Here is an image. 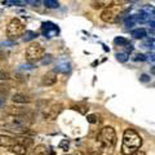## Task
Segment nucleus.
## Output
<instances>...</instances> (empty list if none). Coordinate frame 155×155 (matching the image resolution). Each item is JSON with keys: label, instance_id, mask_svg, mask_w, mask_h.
Instances as JSON below:
<instances>
[{"label": "nucleus", "instance_id": "obj_1", "mask_svg": "<svg viewBox=\"0 0 155 155\" xmlns=\"http://www.w3.org/2000/svg\"><path fill=\"white\" fill-rule=\"evenodd\" d=\"M31 124H32L31 114L9 115V119L3 124V127H5V129L14 133H27Z\"/></svg>", "mask_w": 155, "mask_h": 155}, {"label": "nucleus", "instance_id": "obj_2", "mask_svg": "<svg viewBox=\"0 0 155 155\" xmlns=\"http://www.w3.org/2000/svg\"><path fill=\"white\" fill-rule=\"evenodd\" d=\"M142 145V137L132 128H127L123 133V141H122V154L130 155L134 151L140 150Z\"/></svg>", "mask_w": 155, "mask_h": 155}, {"label": "nucleus", "instance_id": "obj_3", "mask_svg": "<svg viewBox=\"0 0 155 155\" xmlns=\"http://www.w3.org/2000/svg\"><path fill=\"white\" fill-rule=\"evenodd\" d=\"M116 132L113 127H104L100 129L97 134V142H98L101 150L113 153V149L116 145Z\"/></svg>", "mask_w": 155, "mask_h": 155}, {"label": "nucleus", "instance_id": "obj_4", "mask_svg": "<svg viewBox=\"0 0 155 155\" xmlns=\"http://www.w3.org/2000/svg\"><path fill=\"white\" fill-rule=\"evenodd\" d=\"M39 111L45 120H54L62 111V105L53 101H41L39 102Z\"/></svg>", "mask_w": 155, "mask_h": 155}, {"label": "nucleus", "instance_id": "obj_5", "mask_svg": "<svg viewBox=\"0 0 155 155\" xmlns=\"http://www.w3.org/2000/svg\"><path fill=\"white\" fill-rule=\"evenodd\" d=\"M123 13V7L120 4H113L107 8H105L101 13V19L106 23H114L119 19Z\"/></svg>", "mask_w": 155, "mask_h": 155}, {"label": "nucleus", "instance_id": "obj_6", "mask_svg": "<svg viewBox=\"0 0 155 155\" xmlns=\"http://www.w3.org/2000/svg\"><path fill=\"white\" fill-rule=\"evenodd\" d=\"M44 54H45L44 47L38 44V43H32V44L28 45L26 49V53H25L26 60H27V62H30V64H36V62L41 61Z\"/></svg>", "mask_w": 155, "mask_h": 155}, {"label": "nucleus", "instance_id": "obj_7", "mask_svg": "<svg viewBox=\"0 0 155 155\" xmlns=\"http://www.w3.org/2000/svg\"><path fill=\"white\" fill-rule=\"evenodd\" d=\"M25 32V23L19 18H13L7 26V35L9 39H14L23 35Z\"/></svg>", "mask_w": 155, "mask_h": 155}, {"label": "nucleus", "instance_id": "obj_8", "mask_svg": "<svg viewBox=\"0 0 155 155\" xmlns=\"http://www.w3.org/2000/svg\"><path fill=\"white\" fill-rule=\"evenodd\" d=\"M58 32H60V28L53 22H43L41 23V34L45 38H53V36L58 35Z\"/></svg>", "mask_w": 155, "mask_h": 155}, {"label": "nucleus", "instance_id": "obj_9", "mask_svg": "<svg viewBox=\"0 0 155 155\" xmlns=\"http://www.w3.org/2000/svg\"><path fill=\"white\" fill-rule=\"evenodd\" d=\"M8 149H9V151H11L12 154H14V155H26L30 147H27L25 143H22L21 141L17 140V142L14 145H12L11 147H8Z\"/></svg>", "mask_w": 155, "mask_h": 155}, {"label": "nucleus", "instance_id": "obj_10", "mask_svg": "<svg viewBox=\"0 0 155 155\" xmlns=\"http://www.w3.org/2000/svg\"><path fill=\"white\" fill-rule=\"evenodd\" d=\"M57 83V75L54 71H51L45 74L44 76L41 78V84L43 85H47V87H51V85H54Z\"/></svg>", "mask_w": 155, "mask_h": 155}, {"label": "nucleus", "instance_id": "obj_11", "mask_svg": "<svg viewBox=\"0 0 155 155\" xmlns=\"http://www.w3.org/2000/svg\"><path fill=\"white\" fill-rule=\"evenodd\" d=\"M16 142H17V138L11 137V136H7V134H0V146L2 147H11Z\"/></svg>", "mask_w": 155, "mask_h": 155}, {"label": "nucleus", "instance_id": "obj_12", "mask_svg": "<svg viewBox=\"0 0 155 155\" xmlns=\"http://www.w3.org/2000/svg\"><path fill=\"white\" fill-rule=\"evenodd\" d=\"M114 4V0H93L92 2V8L93 9H105Z\"/></svg>", "mask_w": 155, "mask_h": 155}, {"label": "nucleus", "instance_id": "obj_13", "mask_svg": "<svg viewBox=\"0 0 155 155\" xmlns=\"http://www.w3.org/2000/svg\"><path fill=\"white\" fill-rule=\"evenodd\" d=\"M7 113L9 115H23V114H30V111L25 107H19V106H9L7 107Z\"/></svg>", "mask_w": 155, "mask_h": 155}, {"label": "nucleus", "instance_id": "obj_14", "mask_svg": "<svg viewBox=\"0 0 155 155\" xmlns=\"http://www.w3.org/2000/svg\"><path fill=\"white\" fill-rule=\"evenodd\" d=\"M12 101L14 104H30L31 98L28 96L23 94V93H16V94H13Z\"/></svg>", "mask_w": 155, "mask_h": 155}, {"label": "nucleus", "instance_id": "obj_15", "mask_svg": "<svg viewBox=\"0 0 155 155\" xmlns=\"http://www.w3.org/2000/svg\"><path fill=\"white\" fill-rule=\"evenodd\" d=\"M153 18H155V17L149 16V14L143 13V12H141V11H140V13L134 14V19H136V22H137V23H146V22L151 21Z\"/></svg>", "mask_w": 155, "mask_h": 155}, {"label": "nucleus", "instance_id": "obj_16", "mask_svg": "<svg viewBox=\"0 0 155 155\" xmlns=\"http://www.w3.org/2000/svg\"><path fill=\"white\" fill-rule=\"evenodd\" d=\"M32 155H53V153L44 145H39V146L34 147Z\"/></svg>", "mask_w": 155, "mask_h": 155}, {"label": "nucleus", "instance_id": "obj_17", "mask_svg": "<svg viewBox=\"0 0 155 155\" xmlns=\"http://www.w3.org/2000/svg\"><path fill=\"white\" fill-rule=\"evenodd\" d=\"M130 36L134 38V39H145L147 36V30L145 28H136V30H132L130 31Z\"/></svg>", "mask_w": 155, "mask_h": 155}, {"label": "nucleus", "instance_id": "obj_18", "mask_svg": "<svg viewBox=\"0 0 155 155\" xmlns=\"http://www.w3.org/2000/svg\"><path fill=\"white\" fill-rule=\"evenodd\" d=\"M142 47L146 48V49H155V38L142 39Z\"/></svg>", "mask_w": 155, "mask_h": 155}, {"label": "nucleus", "instance_id": "obj_19", "mask_svg": "<svg viewBox=\"0 0 155 155\" xmlns=\"http://www.w3.org/2000/svg\"><path fill=\"white\" fill-rule=\"evenodd\" d=\"M114 44L119 45V47H125V45L129 44V40L127 38H124V36H116L114 39Z\"/></svg>", "mask_w": 155, "mask_h": 155}, {"label": "nucleus", "instance_id": "obj_20", "mask_svg": "<svg viewBox=\"0 0 155 155\" xmlns=\"http://www.w3.org/2000/svg\"><path fill=\"white\" fill-rule=\"evenodd\" d=\"M56 71H60V72H64V74H66L67 71H70V64H69V62H66V61H65V64H62V61H61L60 64L57 65Z\"/></svg>", "mask_w": 155, "mask_h": 155}, {"label": "nucleus", "instance_id": "obj_21", "mask_svg": "<svg viewBox=\"0 0 155 155\" xmlns=\"http://www.w3.org/2000/svg\"><path fill=\"white\" fill-rule=\"evenodd\" d=\"M43 3H44V5L49 9H57L60 7V3L57 2V0H41Z\"/></svg>", "mask_w": 155, "mask_h": 155}, {"label": "nucleus", "instance_id": "obj_22", "mask_svg": "<svg viewBox=\"0 0 155 155\" xmlns=\"http://www.w3.org/2000/svg\"><path fill=\"white\" fill-rule=\"evenodd\" d=\"M141 12L146 13V14H149V16H151V17H155V8L153 5H143L142 9H141Z\"/></svg>", "mask_w": 155, "mask_h": 155}, {"label": "nucleus", "instance_id": "obj_23", "mask_svg": "<svg viewBox=\"0 0 155 155\" xmlns=\"http://www.w3.org/2000/svg\"><path fill=\"white\" fill-rule=\"evenodd\" d=\"M36 36H38V34L34 32V31H25L23 32V40L25 41H30L32 39H35Z\"/></svg>", "mask_w": 155, "mask_h": 155}, {"label": "nucleus", "instance_id": "obj_24", "mask_svg": "<svg viewBox=\"0 0 155 155\" xmlns=\"http://www.w3.org/2000/svg\"><path fill=\"white\" fill-rule=\"evenodd\" d=\"M72 109L79 111L80 114H87V111H88V106L85 105H76V106H72Z\"/></svg>", "mask_w": 155, "mask_h": 155}, {"label": "nucleus", "instance_id": "obj_25", "mask_svg": "<svg viewBox=\"0 0 155 155\" xmlns=\"http://www.w3.org/2000/svg\"><path fill=\"white\" fill-rule=\"evenodd\" d=\"M136 23H137V22H136V19H134V16H129L127 19H125V22H124V25L125 26H127L128 28L129 27H132V26H134L136 25Z\"/></svg>", "mask_w": 155, "mask_h": 155}, {"label": "nucleus", "instance_id": "obj_26", "mask_svg": "<svg viewBox=\"0 0 155 155\" xmlns=\"http://www.w3.org/2000/svg\"><path fill=\"white\" fill-rule=\"evenodd\" d=\"M11 79V74L5 70H0V81H5Z\"/></svg>", "mask_w": 155, "mask_h": 155}, {"label": "nucleus", "instance_id": "obj_27", "mask_svg": "<svg viewBox=\"0 0 155 155\" xmlns=\"http://www.w3.org/2000/svg\"><path fill=\"white\" fill-rule=\"evenodd\" d=\"M87 120H88V123H91V124H96L97 122H98V116H97L96 114H89L88 116H87Z\"/></svg>", "mask_w": 155, "mask_h": 155}, {"label": "nucleus", "instance_id": "obj_28", "mask_svg": "<svg viewBox=\"0 0 155 155\" xmlns=\"http://www.w3.org/2000/svg\"><path fill=\"white\" fill-rule=\"evenodd\" d=\"M116 60L119 62H127L128 61V54L127 53H118L116 54Z\"/></svg>", "mask_w": 155, "mask_h": 155}, {"label": "nucleus", "instance_id": "obj_29", "mask_svg": "<svg viewBox=\"0 0 155 155\" xmlns=\"http://www.w3.org/2000/svg\"><path fill=\"white\" fill-rule=\"evenodd\" d=\"M133 61H136V62H138V61H146V56L145 54H142V53H137V54H134V57L132 58Z\"/></svg>", "mask_w": 155, "mask_h": 155}, {"label": "nucleus", "instance_id": "obj_30", "mask_svg": "<svg viewBox=\"0 0 155 155\" xmlns=\"http://www.w3.org/2000/svg\"><path fill=\"white\" fill-rule=\"evenodd\" d=\"M3 4L4 5H8V7H11V5H19V2H17V0H3Z\"/></svg>", "mask_w": 155, "mask_h": 155}, {"label": "nucleus", "instance_id": "obj_31", "mask_svg": "<svg viewBox=\"0 0 155 155\" xmlns=\"http://www.w3.org/2000/svg\"><path fill=\"white\" fill-rule=\"evenodd\" d=\"M145 56H146V61L151 62V64H155V52H150Z\"/></svg>", "mask_w": 155, "mask_h": 155}, {"label": "nucleus", "instance_id": "obj_32", "mask_svg": "<svg viewBox=\"0 0 155 155\" xmlns=\"http://www.w3.org/2000/svg\"><path fill=\"white\" fill-rule=\"evenodd\" d=\"M149 31L155 34V18H153L151 21L149 22Z\"/></svg>", "mask_w": 155, "mask_h": 155}, {"label": "nucleus", "instance_id": "obj_33", "mask_svg": "<svg viewBox=\"0 0 155 155\" xmlns=\"http://www.w3.org/2000/svg\"><path fill=\"white\" fill-rule=\"evenodd\" d=\"M27 4H30V5H34V7H38L41 4V0H25Z\"/></svg>", "mask_w": 155, "mask_h": 155}, {"label": "nucleus", "instance_id": "obj_34", "mask_svg": "<svg viewBox=\"0 0 155 155\" xmlns=\"http://www.w3.org/2000/svg\"><path fill=\"white\" fill-rule=\"evenodd\" d=\"M5 100H7V93H3V92H0V107L4 105Z\"/></svg>", "mask_w": 155, "mask_h": 155}, {"label": "nucleus", "instance_id": "obj_35", "mask_svg": "<svg viewBox=\"0 0 155 155\" xmlns=\"http://www.w3.org/2000/svg\"><path fill=\"white\" fill-rule=\"evenodd\" d=\"M140 80H141L142 83H147V81H150V78H149V75H146V74H142L141 78H140Z\"/></svg>", "mask_w": 155, "mask_h": 155}, {"label": "nucleus", "instance_id": "obj_36", "mask_svg": "<svg viewBox=\"0 0 155 155\" xmlns=\"http://www.w3.org/2000/svg\"><path fill=\"white\" fill-rule=\"evenodd\" d=\"M9 91V87L5 85V84H0V92H3V93H8Z\"/></svg>", "mask_w": 155, "mask_h": 155}, {"label": "nucleus", "instance_id": "obj_37", "mask_svg": "<svg viewBox=\"0 0 155 155\" xmlns=\"http://www.w3.org/2000/svg\"><path fill=\"white\" fill-rule=\"evenodd\" d=\"M60 146L62 147V149H65V150H67V147H69V141L67 140H64L61 143H60Z\"/></svg>", "mask_w": 155, "mask_h": 155}, {"label": "nucleus", "instance_id": "obj_38", "mask_svg": "<svg viewBox=\"0 0 155 155\" xmlns=\"http://www.w3.org/2000/svg\"><path fill=\"white\" fill-rule=\"evenodd\" d=\"M130 155H146V154H145V151H142V150H137V151H134Z\"/></svg>", "mask_w": 155, "mask_h": 155}, {"label": "nucleus", "instance_id": "obj_39", "mask_svg": "<svg viewBox=\"0 0 155 155\" xmlns=\"http://www.w3.org/2000/svg\"><path fill=\"white\" fill-rule=\"evenodd\" d=\"M4 58H5V54H4V53L0 51V60H4Z\"/></svg>", "mask_w": 155, "mask_h": 155}, {"label": "nucleus", "instance_id": "obj_40", "mask_svg": "<svg viewBox=\"0 0 155 155\" xmlns=\"http://www.w3.org/2000/svg\"><path fill=\"white\" fill-rule=\"evenodd\" d=\"M150 72H151V74H153V75H155V66H153V67H151V69H150Z\"/></svg>", "mask_w": 155, "mask_h": 155}, {"label": "nucleus", "instance_id": "obj_41", "mask_svg": "<svg viewBox=\"0 0 155 155\" xmlns=\"http://www.w3.org/2000/svg\"><path fill=\"white\" fill-rule=\"evenodd\" d=\"M154 87H155V83H154Z\"/></svg>", "mask_w": 155, "mask_h": 155}]
</instances>
